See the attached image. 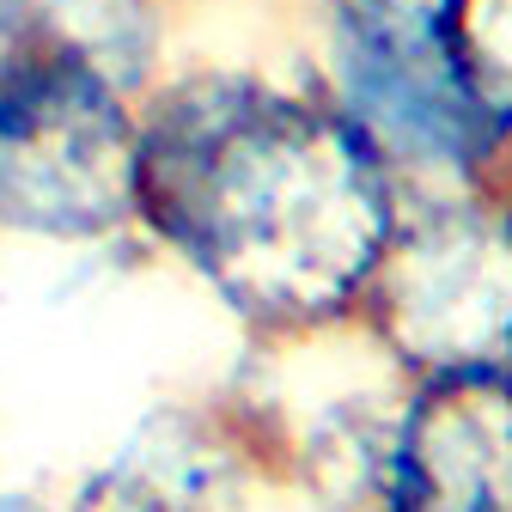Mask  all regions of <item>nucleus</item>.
Here are the masks:
<instances>
[{"label":"nucleus","instance_id":"obj_1","mask_svg":"<svg viewBox=\"0 0 512 512\" xmlns=\"http://www.w3.org/2000/svg\"><path fill=\"white\" fill-rule=\"evenodd\" d=\"M135 220L250 330L342 324L403 189L342 116L256 74H189L135 110Z\"/></svg>","mask_w":512,"mask_h":512},{"label":"nucleus","instance_id":"obj_2","mask_svg":"<svg viewBox=\"0 0 512 512\" xmlns=\"http://www.w3.org/2000/svg\"><path fill=\"white\" fill-rule=\"evenodd\" d=\"M135 104L37 25L0 55V232L92 244L135 220Z\"/></svg>","mask_w":512,"mask_h":512},{"label":"nucleus","instance_id":"obj_3","mask_svg":"<svg viewBox=\"0 0 512 512\" xmlns=\"http://www.w3.org/2000/svg\"><path fill=\"white\" fill-rule=\"evenodd\" d=\"M354 311L409 378L512 366V202L464 183L397 208Z\"/></svg>","mask_w":512,"mask_h":512},{"label":"nucleus","instance_id":"obj_4","mask_svg":"<svg viewBox=\"0 0 512 512\" xmlns=\"http://www.w3.org/2000/svg\"><path fill=\"white\" fill-rule=\"evenodd\" d=\"M330 7V98L391 165L464 189L506 159V135L458 92L445 61L452 0H324Z\"/></svg>","mask_w":512,"mask_h":512},{"label":"nucleus","instance_id":"obj_5","mask_svg":"<svg viewBox=\"0 0 512 512\" xmlns=\"http://www.w3.org/2000/svg\"><path fill=\"white\" fill-rule=\"evenodd\" d=\"M378 512H512V366L415 378L384 439Z\"/></svg>","mask_w":512,"mask_h":512},{"label":"nucleus","instance_id":"obj_6","mask_svg":"<svg viewBox=\"0 0 512 512\" xmlns=\"http://www.w3.org/2000/svg\"><path fill=\"white\" fill-rule=\"evenodd\" d=\"M74 512H256V488L232 439L202 415L159 409L86 476Z\"/></svg>","mask_w":512,"mask_h":512},{"label":"nucleus","instance_id":"obj_7","mask_svg":"<svg viewBox=\"0 0 512 512\" xmlns=\"http://www.w3.org/2000/svg\"><path fill=\"white\" fill-rule=\"evenodd\" d=\"M31 25L55 37L61 49H74L80 61L135 98L153 80L159 61V13L153 0H37Z\"/></svg>","mask_w":512,"mask_h":512},{"label":"nucleus","instance_id":"obj_8","mask_svg":"<svg viewBox=\"0 0 512 512\" xmlns=\"http://www.w3.org/2000/svg\"><path fill=\"white\" fill-rule=\"evenodd\" d=\"M445 61H452L458 92L512 147V0H452Z\"/></svg>","mask_w":512,"mask_h":512},{"label":"nucleus","instance_id":"obj_9","mask_svg":"<svg viewBox=\"0 0 512 512\" xmlns=\"http://www.w3.org/2000/svg\"><path fill=\"white\" fill-rule=\"evenodd\" d=\"M31 13H37V0H0V55L19 43V31L31 25Z\"/></svg>","mask_w":512,"mask_h":512}]
</instances>
